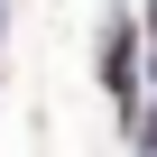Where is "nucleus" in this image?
Returning <instances> with one entry per match:
<instances>
[{
	"instance_id": "f257e3e1",
	"label": "nucleus",
	"mask_w": 157,
	"mask_h": 157,
	"mask_svg": "<svg viewBox=\"0 0 157 157\" xmlns=\"http://www.w3.org/2000/svg\"><path fill=\"white\" fill-rule=\"evenodd\" d=\"M148 37H157V0H148Z\"/></svg>"
},
{
	"instance_id": "f03ea898",
	"label": "nucleus",
	"mask_w": 157,
	"mask_h": 157,
	"mask_svg": "<svg viewBox=\"0 0 157 157\" xmlns=\"http://www.w3.org/2000/svg\"><path fill=\"white\" fill-rule=\"evenodd\" d=\"M139 139H148V148H157V120H148V129H139Z\"/></svg>"
}]
</instances>
